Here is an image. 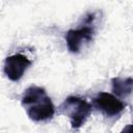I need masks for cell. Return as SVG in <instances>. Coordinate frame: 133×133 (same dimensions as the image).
<instances>
[{"label":"cell","mask_w":133,"mask_h":133,"mask_svg":"<svg viewBox=\"0 0 133 133\" xmlns=\"http://www.w3.org/2000/svg\"><path fill=\"white\" fill-rule=\"evenodd\" d=\"M21 105L27 116L35 123H45L53 118L55 106L47 90L38 85H30L21 97Z\"/></svg>","instance_id":"cell-1"},{"label":"cell","mask_w":133,"mask_h":133,"mask_svg":"<svg viewBox=\"0 0 133 133\" xmlns=\"http://www.w3.org/2000/svg\"><path fill=\"white\" fill-rule=\"evenodd\" d=\"M98 17L99 11L89 12L85 16L81 25L65 32L64 38L69 52L73 54H78L85 46H87L94 41L97 32L96 20Z\"/></svg>","instance_id":"cell-2"},{"label":"cell","mask_w":133,"mask_h":133,"mask_svg":"<svg viewBox=\"0 0 133 133\" xmlns=\"http://www.w3.org/2000/svg\"><path fill=\"white\" fill-rule=\"evenodd\" d=\"M60 111L68 116L73 130L80 129L91 113V104L79 96L68 97L60 105Z\"/></svg>","instance_id":"cell-3"},{"label":"cell","mask_w":133,"mask_h":133,"mask_svg":"<svg viewBox=\"0 0 133 133\" xmlns=\"http://www.w3.org/2000/svg\"><path fill=\"white\" fill-rule=\"evenodd\" d=\"M32 61L21 53H16L7 56L3 63L4 75L14 82H18L25 75L26 71L31 66Z\"/></svg>","instance_id":"cell-4"},{"label":"cell","mask_w":133,"mask_h":133,"mask_svg":"<svg viewBox=\"0 0 133 133\" xmlns=\"http://www.w3.org/2000/svg\"><path fill=\"white\" fill-rule=\"evenodd\" d=\"M95 107L107 117H115L126 109V103L110 92H99L94 99Z\"/></svg>","instance_id":"cell-5"},{"label":"cell","mask_w":133,"mask_h":133,"mask_svg":"<svg viewBox=\"0 0 133 133\" xmlns=\"http://www.w3.org/2000/svg\"><path fill=\"white\" fill-rule=\"evenodd\" d=\"M111 89L113 91V95L117 98H127L132 94V85H133V79L131 77L127 78H121V77H114L111 79Z\"/></svg>","instance_id":"cell-6"},{"label":"cell","mask_w":133,"mask_h":133,"mask_svg":"<svg viewBox=\"0 0 133 133\" xmlns=\"http://www.w3.org/2000/svg\"><path fill=\"white\" fill-rule=\"evenodd\" d=\"M121 133H132V125L128 124L126 127L123 128V130L121 131Z\"/></svg>","instance_id":"cell-7"}]
</instances>
